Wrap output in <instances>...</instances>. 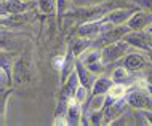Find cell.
<instances>
[{
  "label": "cell",
  "instance_id": "6da1fadb",
  "mask_svg": "<svg viewBox=\"0 0 152 126\" xmlns=\"http://www.w3.org/2000/svg\"><path fill=\"white\" fill-rule=\"evenodd\" d=\"M130 30L131 29L126 26V24H122V26H115V24H112V26L107 27V29L102 32L101 35H98V37L94 38L93 48H99V50H101V48H104L106 45L118 42V40H122Z\"/></svg>",
  "mask_w": 152,
  "mask_h": 126
},
{
  "label": "cell",
  "instance_id": "7a4b0ae2",
  "mask_svg": "<svg viewBox=\"0 0 152 126\" xmlns=\"http://www.w3.org/2000/svg\"><path fill=\"white\" fill-rule=\"evenodd\" d=\"M130 48H133L131 45L126 42V40H118V42L109 43L106 45L104 48H101V58L104 64H110V62H115V61L122 59L125 54L130 53Z\"/></svg>",
  "mask_w": 152,
  "mask_h": 126
},
{
  "label": "cell",
  "instance_id": "3957f363",
  "mask_svg": "<svg viewBox=\"0 0 152 126\" xmlns=\"http://www.w3.org/2000/svg\"><path fill=\"white\" fill-rule=\"evenodd\" d=\"M110 26H112V22H109L107 19H106V16L101 18V19H96V21H85V22H82L79 26L77 35L94 40L98 35H101L102 32L107 29V27H110Z\"/></svg>",
  "mask_w": 152,
  "mask_h": 126
},
{
  "label": "cell",
  "instance_id": "277c9868",
  "mask_svg": "<svg viewBox=\"0 0 152 126\" xmlns=\"http://www.w3.org/2000/svg\"><path fill=\"white\" fill-rule=\"evenodd\" d=\"M126 101H128V105L131 109H134V110H151L152 112V94L144 88L128 91Z\"/></svg>",
  "mask_w": 152,
  "mask_h": 126
},
{
  "label": "cell",
  "instance_id": "5b68a950",
  "mask_svg": "<svg viewBox=\"0 0 152 126\" xmlns=\"http://www.w3.org/2000/svg\"><path fill=\"white\" fill-rule=\"evenodd\" d=\"M123 40H126L133 48L136 50H142L151 53L152 51V35L147 32V29L144 30H130L128 34L123 37Z\"/></svg>",
  "mask_w": 152,
  "mask_h": 126
},
{
  "label": "cell",
  "instance_id": "8992f818",
  "mask_svg": "<svg viewBox=\"0 0 152 126\" xmlns=\"http://www.w3.org/2000/svg\"><path fill=\"white\" fill-rule=\"evenodd\" d=\"M79 59L93 72L94 75H101L102 72H104V69H106V64L102 62V58H101V50L99 48H98V50H91V48H90V50L85 51Z\"/></svg>",
  "mask_w": 152,
  "mask_h": 126
},
{
  "label": "cell",
  "instance_id": "52a82bcc",
  "mask_svg": "<svg viewBox=\"0 0 152 126\" xmlns=\"http://www.w3.org/2000/svg\"><path fill=\"white\" fill-rule=\"evenodd\" d=\"M149 64V58L144 56L142 53L139 51H133V53H128L122 58V66L126 67L130 72H139L142 69L147 67Z\"/></svg>",
  "mask_w": 152,
  "mask_h": 126
},
{
  "label": "cell",
  "instance_id": "ba28073f",
  "mask_svg": "<svg viewBox=\"0 0 152 126\" xmlns=\"http://www.w3.org/2000/svg\"><path fill=\"white\" fill-rule=\"evenodd\" d=\"M32 7V2H23V0H7L2 2V18L7 14H23L27 13Z\"/></svg>",
  "mask_w": 152,
  "mask_h": 126
},
{
  "label": "cell",
  "instance_id": "9c48e42d",
  "mask_svg": "<svg viewBox=\"0 0 152 126\" xmlns=\"http://www.w3.org/2000/svg\"><path fill=\"white\" fill-rule=\"evenodd\" d=\"M75 72H77V75H79V80H80V85H82V86L91 89V88H93V85H94V80L98 78V75H94L93 72L90 70V69L85 66V64L82 62L80 59H77Z\"/></svg>",
  "mask_w": 152,
  "mask_h": 126
},
{
  "label": "cell",
  "instance_id": "30bf717a",
  "mask_svg": "<svg viewBox=\"0 0 152 126\" xmlns=\"http://www.w3.org/2000/svg\"><path fill=\"white\" fill-rule=\"evenodd\" d=\"M82 109L83 105L79 104L74 97L69 99V105H67V112H66V118H67V123L71 126H77V125H82Z\"/></svg>",
  "mask_w": 152,
  "mask_h": 126
},
{
  "label": "cell",
  "instance_id": "8fae6325",
  "mask_svg": "<svg viewBox=\"0 0 152 126\" xmlns=\"http://www.w3.org/2000/svg\"><path fill=\"white\" fill-rule=\"evenodd\" d=\"M79 86H80L79 75H77V72H72V74L69 75V78L63 83V88H61V96H59V99H66V101H69L71 97L75 96V91L79 89Z\"/></svg>",
  "mask_w": 152,
  "mask_h": 126
},
{
  "label": "cell",
  "instance_id": "7c38bea8",
  "mask_svg": "<svg viewBox=\"0 0 152 126\" xmlns=\"http://www.w3.org/2000/svg\"><path fill=\"white\" fill-rule=\"evenodd\" d=\"M149 16L151 14H147V11H134L131 14V18L126 21V26L131 30H144L147 27V24H151Z\"/></svg>",
  "mask_w": 152,
  "mask_h": 126
},
{
  "label": "cell",
  "instance_id": "4fadbf2b",
  "mask_svg": "<svg viewBox=\"0 0 152 126\" xmlns=\"http://www.w3.org/2000/svg\"><path fill=\"white\" fill-rule=\"evenodd\" d=\"M93 43H94L93 38H87V37L77 35V37L72 38V42H71V50H72L74 54H75V58L79 59L85 51H88L90 48H93Z\"/></svg>",
  "mask_w": 152,
  "mask_h": 126
},
{
  "label": "cell",
  "instance_id": "5bb4252c",
  "mask_svg": "<svg viewBox=\"0 0 152 126\" xmlns=\"http://www.w3.org/2000/svg\"><path fill=\"white\" fill-rule=\"evenodd\" d=\"M133 13L134 11L123 10V8H120V10H112V11H109V13L106 14V19H107L109 22L115 24V26H122V24H126V21L131 18Z\"/></svg>",
  "mask_w": 152,
  "mask_h": 126
},
{
  "label": "cell",
  "instance_id": "9a60e30c",
  "mask_svg": "<svg viewBox=\"0 0 152 126\" xmlns=\"http://www.w3.org/2000/svg\"><path fill=\"white\" fill-rule=\"evenodd\" d=\"M114 80L109 78V77H102L99 75L96 80H94V85L91 88V94H107L109 89L112 88Z\"/></svg>",
  "mask_w": 152,
  "mask_h": 126
},
{
  "label": "cell",
  "instance_id": "2e32d148",
  "mask_svg": "<svg viewBox=\"0 0 152 126\" xmlns=\"http://www.w3.org/2000/svg\"><path fill=\"white\" fill-rule=\"evenodd\" d=\"M130 74H131V72H130L126 67L118 66L117 69H114L110 78L114 80V83H123V85H125L126 82H128V78H130Z\"/></svg>",
  "mask_w": 152,
  "mask_h": 126
},
{
  "label": "cell",
  "instance_id": "e0dca14e",
  "mask_svg": "<svg viewBox=\"0 0 152 126\" xmlns=\"http://www.w3.org/2000/svg\"><path fill=\"white\" fill-rule=\"evenodd\" d=\"M107 99V94H91V99L88 101V110H102Z\"/></svg>",
  "mask_w": 152,
  "mask_h": 126
},
{
  "label": "cell",
  "instance_id": "ac0fdd59",
  "mask_svg": "<svg viewBox=\"0 0 152 126\" xmlns=\"http://www.w3.org/2000/svg\"><path fill=\"white\" fill-rule=\"evenodd\" d=\"M37 5H39V10L43 14H53L58 11L56 0H37Z\"/></svg>",
  "mask_w": 152,
  "mask_h": 126
},
{
  "label": "cell",
  "instance_id": "d6986e66",
  "mask_svg": "<svg viewBox=\"0 0 152 126\" xmlns=\"http://www.w3.org/2000/svg\"><path fill=\"white\" fill-rule=\"evenodd\" d=\"M126 94H128V88L123 83H114L107 93V96L114 97V99H122V97H126Z\"/></svg>",
  "mask_w": 152,
  "mask_h": 126
},
{
  "label": "cell",
  "instance_id": "ffe728a7",
  "mask_svg": "<svg viewBox=\"0 0 152 126\" xmlns=\"http://www.w3.org/2000/svg\"><path fill=\"white\" fill-rule=\"evenodd\" d=\"M90 91H91V89H88V88H85V86H79V89H77L75 91V96H74V99L77 101V102L79 104H82L83 105L85 102H87V99H88V94H90Z\"/></svg>",
  "mask_w": 152,
  "mask_h": 126
},
{
  "label": "cell",
  "instance_id": "44dd1931",
  "mask_svg": "<svg viewBox=\"0 0 152 126\" xmlns=\"http://www.w3.org/2000/svg\"><path fill=\"white\" fill-rule=\"evenodd\" d=\"M88 123L90 125H102L104 123V112L102 110H90L88 117Z\"/></svg>",
  "mask_w": 152,
  "mask_h": 126
},
{
  "label": "cell",
  "instance_id": "7402d4cb",
  "mask_svg": "<svg viewBox=\"0 0 152 126\" xmlns=\"http://www.w3.org/2000/svg\"><path fill=\"white\" fill-rule=\"evenodd\" d=\"M72 5V0H56V7H58V14H63L69 10V7Z\"/></svg>",
  "mask_w": 152,
  "mask_h": 126
},
{
  "label": "cell",
  "instance_id": "603a6c76",
  "mask_svg": "<svg viewBox=\"0 0 152 126\" xmlns=\"http://www.w3.org/2000/svg\"><path fill=\"white\" fill-rule=\"evenodd\" d=\"M53 66H55L56 70H63L64 66H66V56H56L55 59H53Z\"/></svg>",
  "mask_w": 152,
  "mask_h": 126
},
{
  "label": "cell",
  "instance_id": "cb8c5ba5",
  "mask_svg": "<svg viewBox=\"0 0 152 126\" xmlns=\"http://www.w3.org/2000/svg\"><path fill=\"white\" fill-rule=\"evenodd\" d=\"M2 69H5L7 72H10V74H11L10 59H7V53H2Z\"/></svg>",
  "mask_w": 152,
  "mask_h": 126
},
{
  "label": "cell",
  "instance_id": "d4e9b609",
  "mask_svg": "<svg viewBox=\"0 0 152 126\" xmlns=\"http://www.w3.org/2000/svg\"><path fill=\"white\" fill-rule=\"evenodd\" d=\"M138 3H139L142 8H144L146 11L152 13V0H138Z\"/></svg>",
  "mask_w": 152,
  "mask_h": 126
},
{
  "label": "cell",
  "instance_id": "484cf974",
  "mask_svg": "<svg viewBox=\"0 0 152 126\" xmlns=\"http://www.w3.org/2000/svg\"><path fill=\"white\" fill-rule=\"evenodd\" d=\"M138 86H139V88H144V89H147V91H149L151 94H152V85H151L149 82H147L146 78H144V80H141V82H138Z\"/></svg>",
  "mask_w": 152,
  "mask_h": 126
},
{
  "label": "cell",
  "instance_id": "4316f807",
  "mask_svg": "<svg viewBox=\"0 0 152 126\" xmlns=\"http://www.w3.org/2000/svg\"><path fill=\"white\" fill-rule=\"evenodd\" d=\"M138 112H141V115L144 117V120L149 125H152V112L151 110H138Z\"/></svg>",
  "mask_w": 152,
  "mask_h": 126
},
{
  "label": "cell",
  "instance_id": "83f0119b",
  "mask_svg": "<svg viewBox=\"0 0 152 126\" xmlns=\"http://www.w3.org/2000/svg\"><path fill=\"white\" fill-rule=\"evenodd\" d=\"M146 29H147V32H149V34L152 35V22L149 24V27H146Z\"/></svg>",
  "mask_w": 152,
  "mask_h": 126
},
{
  "label": "cell",
  "instance_id": "f1b7e54d",
  "mask_svg": "<svg viewBox=\"0 0 152 126\" xmlns=\"http://www.w3.org/2000/svg\"><path fill=\"white\" fill-rule=\"evenodd\" d=\"M146 80H147V82H149V83H151V85H152V74H151V75H149V77H147V78H146Z\"/></svg>",
  "mask_w": 152,
  "mask_h": 126
},
{
  "label": "cell",
  "instance_id": "f546056e",
  "mask_svg": "<svg viewBox=\"0 0 152 126\" xmlns=\"http://www.w3.org/2000/svg\"><path fill=\"white\" fill-rule=\"evenodd\" d=\"M23 2H32V0H23Z\"/></svg>",
  "mask_w": 152,
  "mask_h": 126
},
{
  "label": "cell",
  "instance_id": "4dcf8cb0",
  "mask_svg": "<svg viewBox=\"0 0 152 126\" xmlns=\"http://www.w3.org/2000/svg\"><path fill=\"white\" fill-rule=\"evenodd\" d=\"M2 2H7V0H2Z\"/></svg>",
  "mask_w": 152,
  "mask_h": 126
}]
</instances>
